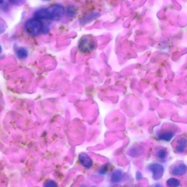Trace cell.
Segmentation results:
<instances>
[{"mask_svg":"<svg viewBox=\"0 0 187 187\" xmlns=\"http://www.w3.org/2000/svg\"><path fill=\"white\" fill-rule=\"evenodd\" d=\"M46 20L58 21L63 16L65 9L61 5L56 4L45 8Z\"/></svg>","mask_w":187,"mask_h":187,"instance_id":"cell-1","label":"cell"},{"mask_svg":"<svg viewBox=\"0 0 187 187\" xmlns=\"http://www.w3.org/2000/svg\"><path fill=\"white\" fill-rule=\"evenodd\" d=\"M97 44L95 39L90 35H85L82 37L79 41L78 48L81 52L88 54L95 49Z\"/></svg>","mask_w":187,"mask_h":187,"instance_id":"cell-2","label":"cell"},{"mask_svg":"<svg viewBox=\"0 0 187 187\" xmlns=\"http://www.w3.org/2000/svg\"><path fill=\"white\" fill-rule=\"evenodd\" d=\"M43 23L36 19H30L26 21L25 28L26 32L32 36H37L42 32Z\"/></svg>","mask_w":187,"mask_h":187,"instance_id":"cell-3","label":"cell"},{"mask_svg":"<svg viewBox=\"0 0 187 187\" xmlns=\"http://www.w3.org/2000/svg\"><path fill=\"white\" fill-rule=\"evenodd\" d=\"M148 169L152 173L153 179L158 180L163 177L164 168L162 165L157 163L150 164L148 166Z\"/></svg>","mask_w":187,"mask_h":187,"instance_id":"cell-4","label":"cell"},{"mask_svg":"<svg viewBox=\"0 0 187 187\" xmlns=\"http://www.w3.org/2000/svg\"><path fill=\"white\" fill-rule=\"evenodd\" d=\"M187 167L186 165L183 162H179L175 164L171 170V173L174 176H182L184 175L186 173Z\"/></svg>","mask_w":187,"mask_h":187,"instance_id":"cell-5","label":"cell"},{"mask_svg":"<svg viewBox=\"0 0 187 187\" xmlns=\"http://www.w3.org/2000/svg\"><path fill=\"white\" fill-rule=\"evenodd\" d=\"M78 159L81 164L85 168L88 169L92 166V160L86 153H80L78 156Z\"/></svg>","mask_w":187,"mask_h":187,"instance_id":"cell-6","label":"cell"},{"mask_svg":"<svg viewBox=\"0 0 187 187\" xmlns=\"http://www.w3.org/2000/svg\"><path fill=\"white\" fill-rule=\"evenodd\" d=\"M175 135V133L172 131L165 130L158 133L157 136L160 140L165 142H170Z\"/></svg>","mask_w":187,"mask_h":187,"instance_id":"cell-7","label":"cell"},{"mask_svg":"<svg viewBox=\"0 0 187 187\" xmlns=\"http://www.w3.org/2000/svg\"><path fill=\"white\" fill-rule=\"evenodd\" d=\"M187 147V140L185 138H180L176 144L175 149L177 152L182 153L185 152Z\"/></svg>","mask_w":187,"mask_h":187,"instance_id":"cell-8","label":"cell"},{"mask_svg":"<svg viewBox=\"0 0 187 187\" xmlns=\"http://www.w3.org/2000/svg\"><path fill=\"white\" fill-rule=\"evenodd\" d=\"M123 179L122 172L120 170H116L112 173L110 181L112 183H118L122 181Z\"/></svg>","mask_w":187,"mask_h":187,"instance_id":"cell-9","label":"cell"},{"mask_svg":"<svg viewBox=\"0 0 187 187\" xmlns=\"http://www.w3.org/2000/svg\"><path fill=\"white\" fill-rule=\"evenodd\" d=\"M100 15L99 12H94L88 14L85 17L82 18L80 21V23L82 24H85L94 20V19L97 18Z\"/></svg>","mask_w":187,"mask_h":187,"instance_id":"cell-10","label":"cell"},{"mask_svg":"<svg viewBox=\"0 0 187 187\" xmlns=\"http://www.w3.org/2000/svg\"><path fill=\"white\" fill-rule=\"evenodd\" d=\"M168 153L167 149L161 148L156 151V156L160 162H164L166 161Z\"/></svg>","mask_w":187,"mask_h":187,"instance_id":"cell-11","label":"cell"},{"mask_svg":"<svg viewBox=\"0 0 187 187\" xmlns=\"http://www.w3.org/2000/svg\"><path fill=\"white\" fill-rule=\"evenodd\" d=\"M28 52L27 50L24 48H19L17 52V58L20 59H24L28 56Z\"/></svg>","mask_w":187,"mask_h":187,"instance_id":"cell-12","label":"cell"},{"mask_svg":"<svg viewBox=\"0 0 187 187\" xmlns=\"http://www.w3.org/2000/svg\"><path fill=\"white\" fill-rule=\"evenodd\" d=\"M180 182L175 178H171L167 181L166 185L167 186L170 187H177L179 186Z\"/></svg>","mask_w":187,"mask_h":187,"instance_id":"cell-13","label":"cell"},{"mask_svg":"<svg viewBox=\"0 0 187 187\" xmlns=\"http://www.w3.org/2000/svg\"><path fill=\"white\" fill-rule=\"evenodd\" d=\"M67 15L69 17L74 16L76 14V8L73 6H71L68 7L67 9Z\"/></svg>","mask_w":187,"mask_h":187,"instance_id":"cell-14","label":"cell"},{"mask_svg":"<svg viewBox=\"0 0 187 187\" xmlns=\"http://www.w3.org/2000/svg\"><path fill=\"white\" fill-rule=\"evenodd\" d=\"M44 186L47 187H57V183L54 181L53 180H49L46 181L44 183Z\"/></svg>","mask_w":187,"mask_h":187,"instance_id":"cell-15","label":"cell"},{"mask_svg":"<svg viewBox=\"0 0 187 187\" xmlns=\"http://www.w3.org/2000/svg\"><path fill=\"white\" fill-rule=\"evenodd\" d=\"M108 165H106L103 166L99 171V173L101 174H104L107 172L108 170Z\"/></svg>","mask_w":187,"mask_h":187,"instance_id":"cell-16","label":"cell"},{"mask_svg":"<svg viewBox=\"0 0 187 187\" xmlns=\"http://www.w3.org/2000/svg\"><path fill=\"white\" fill-rule=\"evenodd\" d=\"M136 178L137 180L139 181L142 179V175L141 172H136Z\"/></svg>","mask_w":187,"mask_h":187,"instance_id":"cell-17","label":"cell"},{"mask_svg":"<svg viewBox=\"0 0 187 187\" xmlns=\"http://www.w3.org/2000/svg\"><path fill=\"white\" fill-rule=\"evenodd\" d=\"M6 28V25L3 23L0 24V34L4 32Z\"/></svg>","mask_w":187,"mask_h":187,"instance_id":"cell-18","label":"cell"},{"mask_svg":"<svg viewBox=\"0 0 187 187\" xmlns=\"http://www.w3.org/2000/svg\"><path fill=\"white\" fill-rule=\"evenodd\" d=\"M8 1L12 4L16 5L21 2V0H8Z\"/></svg>","mask_w":187,"mask_h":187,"instance_id":"cell-19","label":"cell"},{"mask_svg":"<svg viewBox=\"0 0 187 187\" xmlns=\"http://www.w3.org/2000/svg\"><path fill=\"white\" fill-rule=\"evenodd\" d=\"M3 1H4V0H0V4H2Z\"/></svg>","mask_w":187,"mask_h":187,"instance_id":"cell-20","label":"cell"},{"mask_svg":"<svg viewBox=\"0 0 187 187\" xmlns=\"http://www.w3.org/2000/svg\"><path fill=\"white\" fill-rule=\"evenodd\" d=\"M2 50V48L1 45H0V53L1 52Z\"/></svg>","mask_w":187,"mask_h":187,"instance_id":"cell-21","label":"cell"},{"mask_svg":"<svg viewBox=\"0 0 187 187\" xmlns=\"http://www.w3.org/2000/svg\"><path fill=\"white\" fill-rule=\"evenodd\" d=\"M44 1H51V0H44Z\"/></svg>","mask_w":187,"mask_h":187,"instance_id":"cell-22","label":"cell"}]
</instances>
